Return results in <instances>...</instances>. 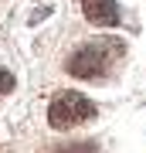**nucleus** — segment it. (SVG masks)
Instances as JSON below:
<instances>
[{"label":"nucleus","mask_w":146,"mask_h":153,"mask_svg":"<svg viewBox=\"0 0 146 153\" xmlns=\"http://www.w3.org/2000/svg\"><path fill=\"white\" fill-rule=\"evenodd\" d=\"M122 55H126V44L119 38H92L78 51H71V58L65 61V71L75 78H102L112 68V61H119Z\"/></svg>","instance_id":"1"},{"label":"nucleus","mask_w":146,"mask_h":153,"mask_svg":"<svg viewBox=\"0 0 146 153\" xmlns=\"http://www.w3.org/2000/svg\"><path fill=\"white\" fill-rule=\"evenodd\" d=\"M95 119V102H88L78 92H58L48 105V123L51 129H71V126Z\"/></svg>","instance_id":"2"},{"label":"nucleus","mask_w":146,"mask_h":153,"mask_svg":"<svg viewBox=\"0 0 146 153\" xmlns=\"http://www.w3.org/2000/svg\"><path fill=\"white\" fill-rule=\"evenodd\" d=\"M82 14L95 27H116L119 24V7L116 0H82Z\"/></svg>","instance_id":"3"},{"label":"nucleus","mask_w":146,"mask_h":153,"mask_svg":"<svg viewBox=\"0 0 146 153\" xmlns=\"http://www.w3.org/2000/svg\"><path fill=\"white\" fill-rule=\"evenodd\" d=\"M14 85H17V78L10 75V71H0V95H7V92H14Z\"/></svg>","instance_id":"4"}]
</instances>
